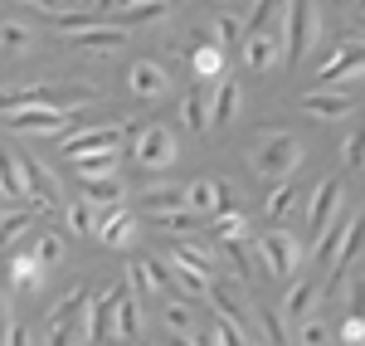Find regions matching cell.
<instances>
[{
    "label": "cell",
    "instance_id": "cell-53",
    "mask_svg": "<svg viewBox=\"0 0 365 346\" xmlns=\"http://www.w3.org/2000/svg\"><path fill=\"white\" fill-rule=\"evenodd\" d=\"M10 322H15V312H10V297L0 292V342H5V327H10Z\"/></svg>",
    "mask_w": 365,
    "mask_h": 346
},
{
    "label": "cell",
    "instance_id": "cell-52",
    "mask_svg": "<svg viewBox=\"0 0 365 346\" xmlns=\"http://www.w3.org/2000/svg\"><path fill=\"white\" fill-rule=\"evenodd\" d=\"M351 317H361V322H365V278L356 283V288H351Z\"/></svg>",
    "mask_w": 365,
    "mask_h": 346
},
{
    "label": "cell",
    "instance_id": "cell-48",
    "mask_svg": "<svg viewBox=\"0 0 365 346\" xmlns=\"http://www.w3.org/2000/svg\"><path fill=\"white\" fill-rule=\"evenodd\" d=\"M297 342H307V346H322V342H331V327H327V322H302V332H297Z\"/></svg>",
    "mask_w": 365,
    "mask_h": 346
},
{
    "label": "cell",
    "instance_id": "cell-57",
    "mask_svg": "<svg viewBox=\"0 0 365 346\" xmlns=\"http://www.w3.org/2000/svg\"><path fill=\"white\" fill-rule=\"evenodd\" d=\"M63 5H73V0H63Z\"/></svg>",
    "mask_w": 365,
    "mask_h": 346
},
{
    "label": "cell",
    "instance_id": "cell-11",
    "mask_svg": "<svg viewBox=\"0 0 365 346\" xmlns=\"http://www.w3.org/2000/svg\"><path fill=\"white\" fill-rule=\"evenodd\" d=\"M341 200H346V185H341L336 175H327L317 190H312V200H307V230H312V239L327 230L331 220H336V210H341Z\"/></svg>",
    "mask_w": 365,
    "mask_h": 346
},
{
    "label": "cell",
    "instance_id": "cell-20",
    "mask_svg": "<svg viewBox=\"0 0 365 346\" xmlns=\"http://www.w3.org/2000/svg\"><path fill=\"white\" fill-rule=\"evenodd\" d=\"M127 288H132V292H161V288H170L166 263H161V259H132V263H127Z\"/></svg>",
    "mask_w": 365,
    "mask_h": 346
},
{
    "label": "cell",
    "instance_id": "cell-21",
    "mask_svg": "<svg viewBox=\"0 0 365 346\" xmlns=\"http://www.w3.org/2000/svg\"><path fill=\"white\" fill-rule=\"evenodd\" d=\"M365 254V210L346 225V234H341V244H336V254H331V273H346L351 263Z\"/></svg>",
    "mask_w": 365,
    "mask_h": 346
},
{
    "label": "cell",
    "instance_id": "cell-19",
    "mask_svg": "<svg viewBox=\"0 0 365 346\" xmlns=\"http://www.w3.org/2000/svg\"><path fill=\"white\" fill-rule=\"evenodd\" d=\"M166 278L185 292V297H210V273H200L195 263H185L180 254H170V259H166Z\"/></svg>",
    "mask_w": 365,
    "mask_h": 346
},
{
    "label": "cell",
    "instance_id": "cell-17",
    "mask_svg": "<svg viewBox=\"0 0 365 346\" xmlns=\"http://www.w3.org/2000/svg\"><path fill=\"white\" fill-rule=\"evenodd\" d=\"M210 302H215V312L234 317V322H239V327L253 337V342H258V312H253V307H249V302H244L234 288H215V283H210Z\"/></svg>",
    "mask_w": 365,
    "mask_h": 346
},
{
    "label": "cell",
    "instance_id": "cell-12",
    "mask_svg": "<svg viewBox=\"0 0 365 346\" xmlns=\"http://www.w3.org/2000/svg\"><path fill=\"white\" fill-rule=\"evenodd\" d=\"M20 166H25V190H29L25 200H34V210H58L63 205V190H58L54 175L44 171L34 156H20Z\"/></svg>",
    "mask_w": 365,
    "mask_h": 346
},
{
    "label": "cell",
    "instance_id": "cell-47",
    "mask_svg": "<svg viewBox=\"0 0 365 346\" xmlns=\"http://www.w3.org/2000/svg\"><path fill=\"white\" fill-rule=\"evenodd\" d=\"M34 254H39V263H44V268H54V263H63V234H44Z\"/></svg>",
    "mask_w": 365,
    "mask_h": 346
},
{
    "label": "cell",
    "instance_id": "cell-35",
    "mask_svg": "<svg viewBox=\"0 0 365 346\" xmlns=\"http://www.w3.org/2000/svg\"><path fill=\"white\" fill-rule=\"evenodd\" d=\"M180 205H185V190H180V185H156V190H141V210H146V215L180 210Z\"/></svg>",
    "mask_w": 365,
    "mask_h": 346
},
{
    "label": "cell",
    "instance_id": "cell-16",
    "mask_svg": "<svg viewBox=\"0 0 365 346\" xmlns=\"http://www.w3.org/2000/svg\"><path fill=\"white\" fill-rule=\"evenodd\" d=\"M132 234H137V215H132L127 205H108V210H103V225H98V239H103L108 249H127Z\"/></svg>",
    "mask_w": 365,
    "mask_h": 346
},
{
    "label": "cell",
    "instance_id": "cell-37",
    "mask_svg": "<svg viewBox=\"0 0 365 346\" xmlns=\"http://www.w3.org/2000/svg\"><path fill=\"white\" fill-rule=\"evenodd\" d=\"M156 220V230L166 234H195L200 230V215L190 210V205H180V210H161V215H151Z\"/></svg>",
    "mask_w": 365,
    "mask_h": 346
},
{
    "label": "cell",
    "instance_id": "cell-51",
    "mask_svg": "<svg viewBox=\"0 0 365 346\" xmlns=\"http://www.w3.org/2000/svg\"><path fill=\"white\" fill-rule=\"evenodd\" d=\"M258 322H263V337H268V342H287V327H282L273 312H258Z\"/></svg>",
    "mask_w": 365,
    "mask_h": 346
},
{
    "label": "cell",
    "instance_id": "cell-23",
    "mask_svg": "<svg viewBox=\"0 0 365 346\" xmlns=\"http://www.w3.org/2000/svg\"><path fill=\"white\" fill-rule=\"evenodd\" d=\"M117 151H122V146H103V151H78V156H68V161H73V171L83 175V180H93V175H113V171H117Z\"/></svg>",
    "mask_w": 365,
    "mask_h": 346
},
{
    "label": "cell",
    "instance_id": "cell-55",
    "mask_svg": "<svg viewBox=\"0 0 365 346\" xmlns=\"http://www.w3.org/2000/svg\"><path fill=\"white\" fill-rule=\"evenodd\" d=\"M351 20H356V25L365 29V0H356V10H351Z\"/></svg>",
    "mask_w": 365,
    "mask_h": 346
},
{
    "label": "cell",
    "instance_id": "cell-54",
    "mask_svg": "<svg viewBox=\"0 0 365 346\" xmlns=\"http://www.w3.org/2000/svg\"><path fill=\"white\" fill-rule=\"evenodd\" d=\"M20 5H39L44 15H63V0H20Z\"/></svg>",
    "mask_w": 365,
    "mask_h": 346
},
{
    "label": "cell",
    "instance_id": "cell-56",
    "mask_svg": "<svg viewBox=\"0 0 365 346\" xmlns=\"http://www.w3.org/2000/svg\"><path fill=\"white\" fill-rule=\"evenodd\" d=\"M73 5H78V10H93V5H98V0H73Z\"/></svg>",
    "mask_w": 365,
    "mask_h": 346
},
{
    "label": "cell",
    "instance_id": "cell-27",
    "mask_svg": "<svg viewBox=\"0 0 365 346\" xmlns=\"http://www.w3.org/2000/svg\"><path fill=\"white\" fill-rule=\"evenodd\" d=\"M44 273H49V268H44V263H39V254H15V259H10V278H15V288H44Z\"/></svg>",
    "mask_w": 365,
    "mask_h": 346
},
{
    "label": "cell",
    "instance_id": "cell-44",
    "mask_svg": "<svg viewBox=\"0 0 365 346\" xmlns=\"http://www.w3.org/2000/svg\"><path fill=\"white\" fill-rule=\"evenodd\" d=\"M215 39H220V49L244 44V20H239V15H220V20H215Z\"/></svg>",
    "mask_w": 365,
    "mask_h": 346
},
{
    "label": "cell",
    "instance_id": "cell-41",
    "mask_svg": "<svg viewBox=\"0 0 365 346\" xmlns=\"http://www.w3.org/2000/svg\"><path fill=\"white\" fill-rule=\"evenodd\" d=\"M205 342H220V346H249L253 337H249V332H244V327H239L234 317H225V312H220V322L210 327V337H205Z\"/></svg>",
    "mask_w": 365,
    "mask_h": 346
},
{
    "label": "cell",
    "instance_id": "cell-45",
    "mask_svg": "<svg viewBox=\"0 0 365 346\" xmlns=\"http://www.w3.org/2000/svg\"><path fill=\"white\" fill-rule=\"evenodd\" d=\"M341 161H346L351 171H361V166H365V127H356V132L346 137V146H341Z\"/></svg>",
    "mask_w": 365,
    "mask_h": 346
},
{
    "label": "cell",
    "instance_id": "cell-14",
    "mask_svg": "<svg viewBox=\"0 0 365 346\" xmlns=\"http://www.w3.org/2000/svg\"><path fill=\"white\" fill-rule=\"evenodd\" d=\"M127 88H132V98H141V103H156V98H166V68L161 63H151V58H141V63H132L127 68Z\"/></svg>",
    "mask_w": 365,
    "mask_h": 346
},
{
    "label": "cell",
    "instance_id": "cell-34",
    "mask_svg": "<svg viewBox=\"0 0 365 346\" xmlns=\"http://www.w3.org/2000/svg\"><path fill=\"white\" fill-rule=\"evenodd\" d=\"M190 63H195V73H200V78H220V73H225V49H220V44H210V39L200 34L195 58H190Z\"/></svg>",
    "mask_w": 365,
    "mask_h": 346
},
{
    "label": "cell",
    "instance_id": "cell-24",
    "mask_svg": "<svg viewBox=\"0 0 365 346\" xmlns=\"http://www.w3.org/2000/svg\"><path fill=\"white\" fill-rule=\"evenodd\" d=\"M0 190L10 195V200H25V166H20V151H10V146H0Z\"/></svg>",
    "mask_w": 365,
    "mask_h": 346
},
{
    "label": "cell",
    "instance_id": "cell-5",
    "mask_svg": "<svg viewBox=\"0 0 365 346\" xmlns=\"http://www.w3.org/2000/svg\"><path fill=\"white\" fill-rule=\"evenodd\" d=\"M63 39L78 44V49H93V54H117L132 29L127 25H98V20H63Z\"/></svg>",
    "mask_w": 365,
    "mask_h": 346
},
{
    "label": "cell",
    "instance_id": "cell-2",
    "mask_svg": "<svg viewBox=\"0 0 365 346\" xmlns=\"http://www.w3.org/2000/svg\"><path fill=\"white\" fill-rule=\"evenodd\" d=\"M0 122H5L10 132L63 137V132H73V127H78V113H63V108H54V103H29V108H10V113H0Z\"/></svg>",
    "mask_w": 365,
    "mask_h": 346
},
{
    "label": "cell",
    "instance_id": "cell-1",
    "mask_svg": "<svg viewBox=\"0 0 365 346\" xmlns=\"http://www.w3.org/2000/svg\"><path fill=\"white\" fill-rule=\"evenodd\" d=\"M302 142L292 137V132H268V137H258V142L249 146V166L258 175H292L297 166H302Z\"/></svg>",
    "mask_w": 365,
    "mask_h": 346
},
{
    "label": "cell",
    "instance_id": "cell-36",
    "mask_svg": "<svg viewBox=\"0 0 365 346\" xmlns=\"http://www.w3.org/2000/svg\"><path fill=\"white\" fill-rule=\"evenodd\" d=\"M185 205H190L195 215H215V210H220V195H215V180H210V175H200V180H190V185H185Z\"/></svg>",
    "mask_w": 365,
    "mask_h": 346
},
{
    "label": "cell",
    "instance_id": "cell-49",
    "mask_svg": "<svg viewBox=\"0 0 365 346\" xmlns=\"http://www.w3.org/2000/svg\"><path fill=\"white\" fill-rule=\"evenodd\" d=\"M215 195H220V210H239V185H234V180L220 175V180H215Z\"/></svg>",
    "mask_w": 365,
    "mask_h": 346
},
{
    "label": "cell",
    "instance_id": "cell-15",
    "mask_svg": "<svg viewBox=\"0 0 365 346\" xmlns=\"http://www.w3.org/2000/svg\"><path fill=\"white\" fill-rule=\"evenodd\" d=\"M278 58H282V39L273 29H244V63H249L253 73L273 68Z\"/></svg>",
    "mask_w": 365,
    "mask_h": 346
},
{
    "label": "cell",
    "instance_id": "cell-18",
    "mask_svg": "<svg viewBox=\"0 0 365 346\" xmlns=\"http://www.w3.org/2000/svg\"><path fill=\"white\" fill-rule=\"evenodd\" d=\"M239 108H244V93H239V83L220 73V88L210 93V127H229V122L239 117Z\"/></svg>",
    "mask_w": 365,
    "mask_h": 346
},
{
    "label": "cell",
    "instance_id": "cell-43",
    "mask_svg": "<svg viewBox=\"0 0 365 346\" xmlns=\"http://www.w3.org/2000/svg\"><path fill=\"white\" fill-rule=\"evenodd\" d=\"M210 234H215V239H239V234H244V215H239V210H215Z\"/></svg>",
    "mask_w": 365,
    "mask_h": 346
},
{
    "label": "cell",
    "instance_id": "cell-7",
    "mask_svg": "<svg viewBox=\"0 0 365 346\" xmlns=\"http://www.w3.org/2000/svg\"><path fill=\"white\" fill-rule=\"evenodd\" d=\"M258 254H263V268H268L273 278H292L297 263H302V244H297V234L273 230V234L258 239Z\"/></svg>",
    "mask_w": 365,
    "mask_h": 346
},
{
    "label": "cell",
    "instance_id": "cell-40",
    "mask_svg": "<svg viewBox=\"0 0 365 346\" xmlns=\"http://www.w3.org/2000/svg\"><path fill=\"white\" fill-rule=\"evenodd\" d=\"M29 103H44V88L39 83H10V88H0V113H10V108H29Z\"/></svg>",
    "mask_w": 365,
    "mask_h": 346
},
{
    "label": "cell",
    "instance_id": "cell-58",
    "mask_svg": "<svg viewBox=\"0 0 365 346\" xmlns=\"http://www.w3.org/2000/svg\"><path fill=\"white\" fill-rule=\"evenodd\" d=\"M220 5H229V0H220Z\"/></svg>",
    "mask_w": 365,
    "mask_h": 346
},
{
    "label": "cell",
    "instance_id": "cell-39",
    "mask_svg": "<svg viewBox=\"0 0 365 346\" xmlns=\"http://www.w3.org/2000/svg\"><path fill=\"white\" fill-rule=\"evenodd\" d=\"M29 44H34V29H29L25 20H0V49H5V54H20Z\"/></svg>",
    "mask_w": 365,
    "mask_h": 346
},
{
    "label": "cell",
    "instance_id": "cell-8",
    "mask_svg": "<svg viewBox=\"0 0 365 346\" xmlns=\"http://www.w3.org/2000/svg\"><path fill=\"white\" fill-rule=\"evenodd\" d=\"M361 73H365V44H361V39H346V44H336V49L327 54V63L317 68V83L336 88V83L361 78Z\"/></svg>",
    "mask_w": 365,
    "mask_h": 346
},
{
    "label": "cell",
    "instance_id": "cell-26",
    "mask_svg": "<svg viewBox=\"0 0 365 346\" xmlns=\"http://www.w3.org/2000/svg\"><path fill=\"white\" fill-rule=\"evenodd\" d=\"M175 254L185 263H195L200 273H210V278H215V268H220V249H215V244H200L195 234H180V249H175Z\"/></svg>",
    "mask_w": 365,
    "mask_h": 346
},
{
    "label": "cell",
    "instance_id": "cell-3",
    "mask_svg": "<svg viewBox=\"0 0 365 346\" xmlns=\"http://www.w3.org/2000/svg\"><path fill=\"white\" fill-rule=\"evenodd\" d=\"M127 142H132V161H141L146 171H166V166H175V156H180L175 132L161 127V122H151V127H127Z\"/></svg>",
    "mask_w": 365,
    "mask_h": 346
},
{
    "label": "cell",
    "instance_id": "cell-32",
    "mask_svg": "<svg viewBox=\"0 0 365 346\" xmlns=\"http://www.w3.org/2000/svg\"><path fill=\"white\" fill-rule=\"evenodd\" d=\"M215 249H220V254L229 259L234 278H253V254H249V239H244V234H239V239H220Z\"/></svg>",
    "mask_w": 365,
    "mask_h": 346
},
{
    "label": "cell",
    "instance_id": "cell-9",
    "mask_svg": "<svg viewBox=\"0 0 365 346\" xmlns=\"http://www.w3.org/2000/svg\"><path fill=\"white\" fill-rule=\"evenodd\" d=\"M127 292V283L113 292H103V297H88L83 307V322H78V342H103V337H113V317H117V297Z\"/></svg>",
    "mask_w": 365,
    "mask_h": 346
},
{
    "label": "cell",
    "instance_id": "cell-29",
    "mask_svg": "<svg viewBox=\"0 0 365 346\" xmlns=\"http://www.w3.org/2000/svg\"><path fill=\"white\" fill-rule=\"evenodd\" d=\"M39 88H44V83H39ZM44 103H54V108H63V113H78V108H88V103H93V88L49 83V88H44Z\"/></svg>",
    "mask_w": 365,
    "mask_h": 346
},
{
    "label": "cell",
    "instance_id": "cell-13",
    "mask_svg": "<svg viewBox=\"0 0 365 346\" xmlns=\"http://www.w3.org/2000/svg\"><path fill=\"white\" fill-rule=\"evenodd\" d=\"M297 108L307 117H322V122H336V117H351L356 113V103H351V93H331V88H312L297 98Z\"/></svg>",
    "mask_w": 365,
    "mask_h": 346
},
{
    "label": "cell",
    "instance_id": "cell-42",
    "mask_svg": "<svg viewBox=\"0 0 365 346\" xmlns=\"http://www.w3.org/2000/svg\"><path fill=\"white\" fill-rule=\"evenodd\" d=\"M287 10V0H253V10H249V25L244 29H273L278 25V15Z\"/></svg>",
    "mask_w": 365,
    "mask_h": 346
},
{
    "label": "cell",
    "instance_id": "cell-6",
    "mask_svg": "<svg viewBox=\"0 0 365 346\" xmlns=\"http://www.w3.org/2000/svg\"><path fill=\"white\" fill-rule=\"evenodd\" d=\"M93 292L78 283V288H68V297H58L54 312H49V327H44V342H78V322H83V307Z\"/></svg>",
    "mask_w": 365,
    "mask_h": 346
},
{
    "label": "cell",
    "instance_id": "cell-31",
    "mask_svg": "<svg viewBox=\"0 0 365 346\" xmlns=\"http://www.w3.org/2000/svg\"><path fill=\"white\" fill-rule=\"evenodd\" d=\"M98 225H103V205H93V200L68 205V230H73V234H83V239H98Z\"/></svg>",
    "mask_w": 365,
    "mask_h": 346
},
{
    "label": "cell",
    "instance_id": "cell-10",
    "mask_svg": "<svg viewBox=\"0 0 365 346\" xmlns=\"http://www.w3.org/2000/svg\"><path fill=\"white\" fill-rule=\"evenodd\" d=\"M122 137H127V127H122V122H103V127H73V132H63L58 146H63V156H78V151L122 146Z\"/></svg>",
    "mask_w": 365,
    "mask_h": 346
},
{
    "label": "cell",
    "instance_id": "cell-28",
    "mask_svg": "<svg viewBox=\"0 0 365 346\" xmlns=\"http://www.w3.org/2000/svg\"><path fill=\"white\" fill-rule=\"evenodd\" d=\"M322 283H297V288L287 292V302H282V317H312L317 312V302H322Z\"/></svg>",
    "mask_w": 365,
    "mask_h": 346
},
{
    "label": "cell",
    "instance_id": "cell-50",
    "mask_svg": "<svg viewBox=\"0 0 365 346\" xmlns=\"http://www.w3.org/2000/svg\"><path fill=\"white\" fill-rule=\"evenodd\" d=\"M336 337H341L346 346H361V342H365V322H361V317H346V322H341V332H336Z\"/></svg>",
    "mask_w": 365,
    "mask_h": 346
},
{
    "label": "cell",
    "instance_id": "cell-22",
    "mask_svg": "<svg viewBox=\"0 0 365 346\" xmlns=\"http://www.w3.org/2000/svg\"><path fill=\"white\" fill-rule=\"evenodd\" d=\"M141 302H137V292L127 288L122 297H117V317H113V337H122V342H141Z\"/></svg>",
    "mask_w": 365,
    "mask_h": 346
},
{
    "label": "cell",
    "instance_id": "cell-25",
    "mask_svg": "<svg viewBox=\"0 0 365 346\" xmlns=\"http://www.w3.org/2000/svg\"><path fill=\"white\" fill-rule=\"evenodd\" d=\"M180 117H185L190 132H205V127H210V88L205 83H195L185 98H180Z\"/></svg>",
    "mask_w": 365,
    "mask_h": 346
},
{
    "label": "cell",
    "instance_id": "cell-30",
    "mask_svg": "<svg viewBox=\"0 0 365 346\" xmlns=\"http://www.w3.org/2000/svg\"><path fill=\"white\" fill-rule=\"evenodd\" d=\"M297 200H302V195H297V185H292L287 175H278V185H273V195L263 200V215H268V220H287V215L297 210Z\"/></svg>",
    "mask_w": 365,
    "mask_h": 346
},
{
    "label": "cell",
    "instance_id": "cell-38",
    "mask_svg": "<svg viewBox=\"0 0 365 346\" xmlns=\"http://www.w3.org/2000/svg\"><path fill=\"white\" fill-rule=\"evenodd\" d=\"M83 185H88V200L103 205V210H108V205H122V195H127L117 175H93V180H83Z\"/></svg>",
    "mask_w": 365,
    "mask_h": 346
},
{
    "label": "cell",
    "instance_id": "cell-33",
    "mask_svg": "<svg viewBox=\"0 0 365 346\" xmlns=\"http://www.w3.org/2000/svg\"><path fill=\"white\" fill-rule=\"evenodd\" d=\"M34 225V210H0V249H10L15 239H25Z\"/></svg>",
    "mask_w": 365,
    "mask_h": 346
},
{
    "label": "cell",
    "instance_id": "cell-46",
    "mask_svg": "<svg viewBox=\"0 0 365 346\" xmlns=\"http://www.w3.org/2000/svg\"><path fill=\"white\" fill-rule=\"evenodd\" d=\"M161 317H166V332H170V337H190V307H185V302H170Z\"/></svg>",
    "mask_w": 365,
    "mask_h": 346
},
{
    "label": "cell",
    "instance_id": "cell-4",
    "mask_svg": "<svg viewBox=\"0 0 365 346\" xmlns=\"http://www.w3.org/2000/svg\"><path fill=\"white\" fill-rule=\"evenodd\" d=\"M322 39V5L317 0H287V34H282V54L302 58Z\"/></svg>",
    "mask_w": 365,
    "mask_h": 346
}]
</instances>
